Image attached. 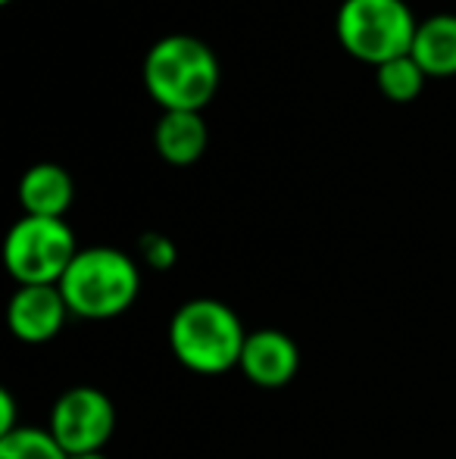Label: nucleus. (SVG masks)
<instances>
[{"instance_id": "nucleus-12", "label": "nucleus", "mask_w": 456, "mask_h": 459, "mask_svg": "<svg viewBox=\"0 0 456 459\" xmlns=\"http://www.w3.org/2000/svg\"><path fill=\"white\" fill-rule=\"evenodd\" d=\"M428 75L422 73V66L409 54L394 56V60L375 66V82L378 91L388 97L391 103H413L422 94Z\"/></svg>"}, {"instance_id": "nucleus-4", "label": "nucleus", "mask_w": 456, "mask_h": 459, "mask_svg": "<svg viewBox=\"0 0 456 459\" xmlns=\"http://www.w3.org/2000/svg\"><path fill=\"white\" fill-rule=\"evenodd\" d=\"M416 29L419 22L407 0H344L335 16L338 44L369 66L409 54Z\"/></svg>"}, {"instance_id": "nucleus-14", "label": "nucleus", "mask_w": 456, "mask_h": 459, "mask_svg": "<svg viewBox=\"0 0 456 459\" xmlns=\"http://www.w3.org/2000/svg\"><path fill=\"white\" fill-rule=\"evenodd\" d=\"M138 254H141V260L151 269H157V273L172 269L178 260V250H176V244H172V238L159 235V231H144V235L138 238Z\"/></svg>"}, {"instance_id": "nucleus-15", "label": "nucleus", "mask_w": 456, "mask_h": 459, "mask_svg": "<svg viewBox=\"0 0 456 459\" xmlns=\"http://www.w3.org/2000/svg\"><path fill=\"white\" fill-rule=\"evenodd\" d=\"M16 429V400H13L10 391H0V437L13 435Z\"/></svg>"}, {"instance_id": "nucleus-3", "label": "nucleus", "mask_w": 456, "mask_h": 459, "mask_svg": "<svg viewBox=\"0 0 456 459\" xmlns=\"http://www.w3.org/2000/svg\"><path fill=\"white\" fill-rule=\"evenodd\" d=\"M60 290L69 313L82 319H113L138 297V263L116 247H85L60 278Z\"/></svg>"}, {"instance_id": "nucleus-17", "label": "nucleus", "mask_w": 456, "mask_h": 459, "mask_svg": "<svg viewBox=\"0 0 456 459\" xmlns=\"http://www.w3.org/2000/svg\"><path fill=\"white\" fill-rule=\"evenodd\" d=\"M0 4H13V0H0Z\"/></svg>"}, {"instance_id": "nucleus-8", "label": "nucleus", "mask_w": 456, "mask_h": 459, "mask_svg": "<svg viewBox=\"0 0 456 459\" xmlns=\"http://www.w3.org/2000/svg\"><path fill=\"white\" fill-rule=\"evenodd\" d=\"M241 368L260 387H285L300 368V351L291 334L279 328H260L247 334Z\"/></svg>"}, {"instance_id": "nucleus-13", "label": "nucleus", "mask_w": 456, "mask_h": 459, "mask_svg": "<svg viewBox=\"0 0 456 459\" xmlns=\"http://www.w3.org/2000/svg\"><path fill=\"white\" fill-rule=\"evenodd\" d=\"M0 459H69L50 429L19 425L13 435L0 437Z\"/></svg>"}, {"instance_id": "nucleus-11", "label": "nucleus", "mask_w": 456, "mask_h": 459, "mask_svg": "<svg viewBox=\"0 0 456 459\" xmlns=\"http://www.w3.org/2000/svg\"><path fill=\"white\" fill-rule=\"evenodd\" d=\"M428 79H451L456 75V16L453 13H434L419 22L409 50Z\"/></svg>"}, {"instance_id": "nucleus-7", "label": "nucleus", "mask_w": 456, "mask_h": 459, "mask_svg": "<svg viewBox=\"0 0 456 459\" xmlns=\"http://www.w3.org/2000/svg\"><path fill=\"white\" fill-rule=\"evenodd\" d=\"M69 316L60 284H19L6 307L10 332L25 344H44L56 338Z\"/></svg>"}, {"instance_id": "nucleus-6", "label": "nucleus", "mask_w": 456, "mask_h": 459, "mask_svg": "<svg viewBox=\"0 0 456 459\" xmlns=\"http://www.w3.org/2000/svg\"><path fill=\"white\" fill-rule=\"evenodd\" d=\"M116 429V410L104 391L98 387H69L50 410V435L56 437L69 456L98 454L110 441Z\"/></svg>"}, {"instance_id": "nucleus-10", "label": "nucleus", "mask_w": 456, "mask_h": 459, "mask_svg": "<svg viewBox=\"0 0 456 459\" xmlns=\"http://www.w3.org/2000/svg\"><path fill=\"white\" fill-rule=\"evenodd\" d=\"M210 144L207 122L201 113H163L153 128V147L169 166H191Z\"/></svg>"}, {"instance_id": "nucleus-1", "label": "nucleus", "mask_w": 456, "mask_h": 459, "mask_svg": "<svg viewBox=\"0 0 456 459\" xmlns=\"http://www.w3.org/2000/svg\"><path fill=\"white\" fill-rule=\"evenodd\" d=\"M144 88L163 113H201L219 91L213 48L194 35H166L144 56Z\"/></svg>"}, {"instance_id": "nucleus-5", "label": "nucleus", "mask_w": 456, "mask_h": 459, "mask_svg": "<svg viewBox=\"0 0 456 459\" xmlns=\"http://www.w3.org/2000/svg\"><path fill=\"white\" fill-rule=\"evenodd\" d=\"M75 256L79 244L66 219L22 216L4 244V263L19 284H60Z\"/></svg>"}, {"instance_id": "nucleus-9", "label": "nucleus", "mask_w": 456, "mask_h": 459, "mask_svg": "<svg viewBox=\"0 0 456 459\" xmlns=\"http://www.w3.org/2000/svg\"><path fill=\"white\" fill-rule=\"evenodd\" d=\"M75 200V182L63 166L35 163L19 178V204L25 216L63 219Z\"/></svg>"}, {"instance_id": "nucleus-2", "label": "nucleus", "mask_w": 456, "mask_h": 459, "mask_svg": "<svg viewBox=\"0 0 456 459\" xmlns=\"http://www.w3.org/2000/svg\"><path fill=\"white\" fill-rule=\"evenodd\" d=\"M169 344L178 363L191 372L219 375L241 366L247 332L235 309L222 300L197 297L176 309L169 322Z\"/></svg>"}, {"instance_id": "nucleus-16", "label": "nucleus", "mask_w": 456, "mask_h": 459, "mask_svg": "<svg viewBox=\"0 0 456 459\" xmlns=\"http://www.w3.org/2000/svg\"><path fill=\"white\" fill-rule=\"evenodd\" d=\"M69 459H110V456H104V450H98V454H75Z\"/></svg>"}]
</instances>
